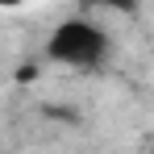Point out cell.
<instances>
[{
  "label": "cell",
  "instance_id": "6da1fadb",
  "mask_svg": "<svg viewBox=\"0 0 154 154\" xmlns=\"http://www.w3.org/2000/svg\"><path fill=\"white\" fill-rule=\"evenodd\" d=\"M108 46L112 42H108L104 25L88 21V17H71V21H63L50 33L46 54H50L54 63H67V67H100L104 58H108Z\"/></svg>",
  "mask_w": 154,
  "mask_h": 154
}]
</instances>
